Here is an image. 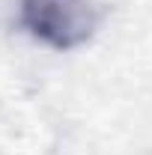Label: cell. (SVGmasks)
Segmentation results:
<instances>
[{
    "label": "cell",
    "instance_id": "6da1fadb",
    "mask_svg": "<svg viewBox=\"0 0 152 155\" xmlns=\"http://www.w3.org/2000/svg\"><path fill=\"white\" fill-rule=\"evenodd\" d=\"M18 27L39 45L75 51L93 42L104 21L98 0H18Z\"/></svg>",
    "mask_w": 152,
    "mask_h": 155
}]
</instances>
